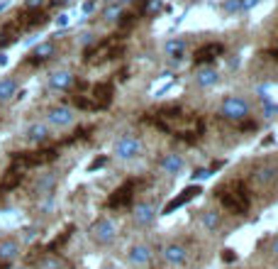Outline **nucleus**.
<instances>
[{"label":"nucleus","mask_w":278,"mask_h":269,"mask_svg":"<svg viewBox=\"0 0 278 269\" xmlns=\"http://www.w3.org/2000/svg\"><path fill=\"white\" fill-rule=\"evenodd\" d=\"M203 225H205V230H215V228L220 225V213L205 210V213H203Z\"/></svg>","instance_id":"obj_26"},{"label":"nucleus","mask_w":278,"mask_h":269,"mask_svg":"<svg viewBox=\"0 0 278 269\" xmlns=\"http://www.w3.org/2000/svg\"><path fill=\"white\" fill-rule=\"evenodd\" d=\"M105 164H108V157H105V154H100L98 159H93V162L88 164V172H98V169H100V167H105Z\"/></svg>","instance_id":"obj_30"},{"label":"nucleus","mask_w":278,"mask_h":269,"mask_svg":"<svg viewBox=\"0 0 278 269\" xmlns=\"http://www.w3.org/2000/svg\"><path fill=\"white\" fill-rule=\"evenodd\" d=\"M159 167H161V172H166V174H178L181 172V167H183V159L178 157V154H164L161 159H159Z\"/></svg>","instance_id":"obj_16"},{"label":"nucleus","mask_w":278,"mask_h":269,"mask_svg":"<svg viewBox=\"0 0 278 269\" xmlns=\"http://www.w3.org/2000/svg\"><path fill=\"white\" fill-rule=\"evenodd\" d=\"M105 269H115V267H105Z\"/></svg>","instance_id":"obj_47"},{"label":"nucleus","mask_w":278,"mask_h":269,"mask_svg":"<svg viewBox=\"0 0 278 269\" xmlns=\"http://www.w3.org/2000/svg\"><path fill=\"white\" fill-rule=\"evenodd\" d=\"M56 186V177L54 174H47V177H42L39 183H37V193H44V196H49V191Z\"/></svg>","instance_id":"obj_25"},{"label":"nucleus","mask_w":278,"mask_h":269,"mask_svg":"<svg viewBox=\"0 0 278 269\" xmlns=\"http://www.w3.org/2000/svg\"><path fill=\"white\" fill-rule=\"evenodd\" d=\"M81 42H83V44H88V47H93V44H95L93 34H81Z\"/></svg>","instance_id":"obj_42"},{"label":"nucleus","mask_w":278,"mask_h":269,"mask_svg":"<svg viewBox=\"0 0 278 269\" xmlns=\"http://www.w3.org/2000/svg\"><path fill=\"white\" fill-rule=\"evenodd\" d=\"M5 64H7V57H5V54H0V66H5Z\"/></svg>","instance_id":"obj_45"},{"label":"nucleus","mask_w":278,"mask_h":269,"mask_svg":"<svg viewBox=\"0 0 278 269\" xmlns=\"http://www.w3.org/2000/svg\"><path fill=\"white\" fill-rule=\"evenodd\" d=\"M112 84H95L93 86V90H90V98H93V103L98 105V110H105L108 105L112 103Z\"/></svg>","instance_id":"obj_9"},{"label":"nucleus","mask_w":278,"mask_h":269,"mask_svg":"<svg viewBox=\"0 0 278 269\" xmlns=\"http://www.w3.org/2000/svg\"><path fill=\"white\" fill-rule=\"evenodd\" d=\"M203 193V188L200 186H188V188H183L176 198H171L166 206H164V210H161V215H168V213H173V210H178V208H183L186 203H191V201H195L198 196Z\"/></svg>","instance_id":"obj_5"},{"label":"nucleus","mask_w":278,"mask_h":269,"mask_svg":"<svg viewBox=\"0 0 278 269\" xmlns=\"http://www.w3.org/2000/svg\"><path fill=\"white\" fill-rule=\"evenodd\" d=\"M271 255H274V257H278V238L274 240V245H271Z\"/></svg>","instance_id":"obj_43"},{"label":"nucleus","mask_w":278,"mask_h":269,"mask_svg":"<svg viewBox=\"0 0 278 269\" xmlns=\"http://www.w3.org/2000/svg\"><path fill=\"white\" fill-rule=\"evenodd\" d=\"M215 193H217V198H220V203H222V208L227 213L242 215V213L249 210V196H247L242 181H229V183L220 186Z\"/></svg>","instance_id":"obj_1"},{"label":"nucleus","mask_w":278,"mask_h":269,"mask_svg":"<svg viewBox=\"0 0 278 269\" xmlns=\"http://www.w3.org/2000/svg\"><path fill=\"white\" fill-rule=\"evenodd\" d=\"M47 137H49V130H47V125H42V122H34V125L27 130L29 142H44Z\"/></svg>","instance_id":"obj_22"},{"label":"nucleus","mask_w":278,"mask_h":269,"mask_svg":"<svg viewBox=\"0 0 278 269\" xmlns=\"http://www.w3.org/2000/svg\"><path fill=\"white\" fill-rule=\"evenodd\" d=\"M217 71L212 69V66H205V69H200L198 71V76H195V81H198V86H203V89H208V86H215L217 84Z\"/></svg>","instance_id":"obj_19"},{"label":"nucleus","mask_w":278,"mask_h":269,"mask_svg":"<svg viewBox=\"0 0 278 269\" xmlns=\"http://www.w3.org/2000/svg\"><path fill=\"white\" fill-rule=\"evenodd\" d=\"M127 260H130L132 265H146V262L151 260V250H149L146 245H135V247L127 252Z\"/></svg>","instance_id":"obj_18"},{"label":"nucleus","mask_w":278,"mask_h":269,"mask_svg":"<svg viewBox=\"0 0 278 269\" xmlns=\"http://www.w3.org/2000/svg\"><path fill=\"white\" fill-rule=\"evenodd\" d=\"M73 84H76V79H73V74H69V71H56V74L49 76V86L54 90H69Z\"/></svg>","instance_id":"obj_14"},{"label":"nucleus","mask_w":278,"mask_h":269,"mask_svg":"<svg viewBox=\"0 0 278 269\" xmlns=\"http://www.w3.org/2000/svg\"><path fill=\"white\" fill-rule=\"evenodd\" d=\"M264 115H266V118H276L278 115V105H274L271 100H264Z\"/></svg>","instance_id":"obj_31"},{"label":"nucleus","mask_w":278,"mask_h":269,"mask_svg":"<svg viewBox=\"0 0 278 269\" xmlns=\"http://www.w3.org/2000/svg\"><path fill=\"white\" fill-rule=\"evenodd\" d=\"M93 10H95V0H85V2H83V12H85V15H90Z\"/></svg>","instance_id":"obj_40"},{"label":"nucleus","mask_w":278,"mask_h":269,"mask_svg":"<svg viewBox=\"0 0 278 269\" xmlns=\"http://www.w3.org/2000/svg\"><path fill=\"white\" fill-rule=\"evenodd\" d=\"M125 54V44L117 42V39H108V42H100L90 49H85V64H100V61H108V59H120Z\"/></svg>","instance_id":"obj_2"},{"label":"nucleus","mask_w":278,"mask_h":269,"mask_svg":"<svg viewBox=\"0 0 278 269\" xmlns=\"http://www.w3.org/2000/svg\"><path fill=\"white\" fill-rule=\"evenodd\" d=\"M254 127H256L254 122H242V130H254Z\"/></svg>","instance_id":"obj_44"},{"label":"nucleus","mask_w":278,"mask_h":269,"mask_svg":"<svg viewBox=\"0 0 278 269\" xmlns=\"http://www.w3.org/2000/svg\"><path fill=\"white\" fill-rule=\"evenodd\" d=\"M120 17H122V20H120V27H130V25H135V15H132V12H122Z\"/></svg>","instance_id":"obj_33"},{"label":"nucleus","mask_w":278,"mask_h":269,"mask_svg":"<svg viewBox=\"0 0 278 269\" xmlns=\"http://www.w3.org/2000/svg\"><path fill=\"white\" fill-rule=\"evenodd\" d=\"M164 260H166L168 265H173V267H178V265H183L186 262V257H188V250L181 245V242H171L164 247Z\"/></svg>","instance_id":"obj_10"},{"label":"nucleus","mask_w":278,"mask_h":269,"mask_svg":"<svg viewBox=\"0 0 278 269\" xmlns=\"http://www.w3.org/2000/svg\"><path fill=\"white\" fill-rule=\"evenodd\" d=\"M120 15H122L120 5H110V7H105V17H108V20H115V17H120Z\"/></svg>","instance_id":"obj_32"},{"label":"nucleus","mask_w":278,"mask_h":269,"mask_svg":"<svg viewBox=\"0 0 278 269\" xmlns=\"http://www.w3.org/2000/svg\"><path fill=\"white\" fill-rule=\"evenodd\" d=\"M139 152H141V142L132 135H122L117 142H115V154L120 159H135Z\"/></svg>","instance_id":"obj_6"},{"label":"nucleus","mask_w":278,"mask_h":269,"mask_svg":"<svg viewBox=\"0 0 278 269\" xmlns=\"http://www.w3.org/2000/svg\"><path fill=\"white\" fill-rule=\"evenodd\" d=\"M222 10L224 12H237V10H239V0H227L222 5Z\"/></svg>","instance_id":"obj_38"},{"label":"nucleus","mask_w":278,"mask_h":269,"mask_svg":"<svg viewBox=\"0 0 278 269\" xmlns=\"http://www.w3.org/2000/svg\"><path fill=\"white\" fill-rule=\"evenodd\" d=\"M73 103H76L81 110H98V105L93 103L90 95H81V93H78V95H73Z\"/></svg>","instance_id":"obj_28"},{"label":"nucleus","mask_w":278,"mask_h":269,"mask_svg":"<svg viewBox=\"0 0 278 269\" xmlns=\"http://www.w3.org/2000/svg\"><path fill=\"white\" fill-rule=\"evenodd\" d=\"M59 265H61V262H59L56 257H52V255H49V257L42 262V267H44V269H59Z\"/></svg>","instance_id":"obj_37"},{"label":"nucleus","mask_w":278,"mask_h":269,"mask_svg":"<svg viewBox=\"0 0 278 269\" xmlns=\"http://www.w3.org/2000/svg\"><path fill=\"white\" fill-rule=\"evenodd\" d=\"M20 269H25V267H20Z\"/></svg>","instance_id":"obj_49"},{"label":"nucleus","mask_w":278,"mask_h":269,"mask_svg":"<svg viewBox=\"0 0 278 269\" xmlns=\"http://www.w3.org/2000/svg\"><path fill=\"white\" fill-rule=\"evenodd\" d=\"M220 113H222L227 120H244L249 115V103H247L244 98H239V95H229V98L222 100Z\"/></svg>","instance_id":"obj_4"},{"label":"nucleus","mask_w":278,"mask_h":269,"mask_svg":"<svg viewBox=\"0 0 278 269\" xmlns=\"http://www.w3.org/2000/svg\"><path fill=\"white\" fill-rule=\"evenodd\" d=\"M139 186L137 179L127 181V183H122L120 188H115L112 191V196L108 198V208L112 210H120V208H127L130 203H132V198H135V188Z\"/></svg>","instance_id":"obj_3"},{"label":"nucleus","mask_w":278,"mask_h":269,"mask_svg":"<svg viewBox=\"0 0 278 269\" xmlns=\"http://www.w3.org/2000/svg\"><path fill=\"white\" fill-rule=\"evenodd\" d=\"M44 2H47V0H27L25 5H27V10H39Z\"/></svg>","instance_id":"obj_39"},{"label":"nucleus","mask_w":278,"mask_h":269,"mask_svg":"<svg viewBox=\"0 0 278 269\" xmlns=\"http://www.w3.org/2000/svg\"><path fill=\"white\" fill-rule=\"evenodd\" d=\"M261 0H239V10L242 12H247V10H251V7H256Z\"/></svg>","instance_id":"obj_34"},{"label":"nucleus","mask_w":278,"mask_h":269,"mask_svg":"<svg viewBox=\"0 0 278 269\" xmlns=\"http://www.w3.org/2000/svg\"><path fill=\"white\" fill-rule=\"evenodd\" d=\"M90 235L95 242H100V245H108L115 240V223L108 220V218H98L93 225H90Z\"/></svg>","instance_id":"obj_7"},{"label":"nucleus","mask_w":278,"mask_h":269,"mask_svg":"<svg viewBox=\"0 0 278 269\" xmlns=\"http://www.w3.org/2000/svg\"><path fill=\"white\" fill-rule=\"evenodd\" d=\"M276 177H278L276 167H264V169L256 172V181L259 183H271V181H276Z\"/></svg>","instance_id":"obj_24"},{"label":"nucleus","mask_w":278,"mask_h":269,"mask_svg":"<svg viewBox=\"0 0 278 269\" xmlns=\"http://www.w3.org/2000/svg\"><path fill=\"white\" fill-rule=\"evenodd\" d=\"M56 5H64V2H69V0H54Z\"/></svg>","instance_id":"obj_46"},{"label":"nucleus","mask_w":278,"mask_h":269,"mask_svg":"<svg viewBox=\"0 0 278 269\" xmlns=\"http://www.w3.org/2000/svg\"><path fill=\"white\" fill-rule=\"evenodd\" d=\"M17 252H20L17 240H2V242H0V260H2V262L15 260V257H17Z\"/></svg>","instance_id":"obj_20"},{"label":"nucleus","mask_w":278,"mask_h":269,"mask_svg":"<svg viewBox=\"0 0 278 269\" xmlns=\"http://www.w3.org/2000/svg\"><path fill=\"white\" fill-rule=\"evenodd\" d=\"M224 54V44H220V42H210V44H205V47H200L198 52H195V64L198 66H210L212 61L217 59V57H222Z\"/></svg>","instance_id":"obj_8"},{"label":"nucleus","mask_w":278,"mask_h":269,"mask_svg":"<svg viewBox=\"0 0 278 269\" xmlns=\"http://www.w3.org/2000/svg\"><path fill=\"white\" fill-rule=\"evenodd\" d=\"M52 54H54V44H52V42H42V44H37V49H34L29 64H42V61L49 59Z\"/></svg>","instance_id":"obj_21"},{"label":"nucleus","mask_w":278,"mask_h":269,"mask_svg":"<svg viewBox=\"0 0 278 269\" xmlns=\"http://www.w3.org/2000/svg\"><path fill=\"white\" fill-rule=\"evenodd\" d=\"M122 2H127V0H122Z\"/></svg>","instance_id":"obj_48"},{"label":"nucleus","mask_w":278,"mask_h":269,"mask_svg":"<svg viewBox=\"0 0 278 269\" xmlns=\"http://www.w3.org/2000/svg\"><path fill=\"white\" fill-rule=\"evenodd\" d=\"M52 208H54V198L49 196V198H44V201H42V210L47 213V210H52Z\"/></svg>","instance_id":"obj_41"},{"label":"nucleus","mask_w":278,"mask_h":269,"mask_svg":"<svg viewBox=\"0 0 278 269\" xmlns=\"http://www.w3.org/2000/svg\"><path fill=\"white\" fill-rule=\"evenodd\" d=\"M71 235H73V225L64 228V230H61V235H56V238L52 240V242H49L47 247H44V255H54L56 250H61V247H64V245H66L69 240H71Z\"/></svg>","instance_id":"obj_17"},{"label":"nucleus","mask_w":278,"mask_h":269,"mask_svg":"<svg viewBox=\"0 0 278 269\" xmlns=\"http://www.w3.org/2000/svg\"><path fill=\"white\" fill-rule=\"evenodd\" d=\"M220 167H222V164H220V162H215L212 167H205V169H195V172H193V179H195V181L210 179V177H212V174H215V172H217Z\"/></svg>","instance_id":"obj_27"},{"label":"nucleus","mask_w":278,"mask_h":269,"mask_svg":"<svg viewBox=\"0 0 278 269\" xmlns=\"http://www.w3.org/2000/svg\"><path fill=\"white\" fill-rule=\"evenodd\" d=\"M164 52H166V57H171L173 61H181L183 57H186V39H181V37L168 39L166 47H164Z\"/></svg>","instance_id":"obj_15"},{"label":"nucleus","mask_w":278,"mask_h":269,"mask_svg":"<svg viewBox=\"0 0 278 269\" xmlns=\"http://www.w3.org/2000/svg\"><path fill=\"white\" fill-rule=\"evenodd\" d=\"M220 257H222V262H227V265H232V262L237 260L234 250H229V247H227V250H222V255H220Z\"/></svg>","instance_id":"obj_36"},{"label":"nucleus","mask_w":278,"mask_h":269,"mask_svg":"<svg viewBox=\"0 0 278 269\" xmlns=\"http://www.w3.org/2000/svg\"><path fill=\"white\" fill-rule=\"evenodd\" d=\"M47 118H49V122H52V125H56V127H66V125H71V122H73L71 110H69V108H64V105L52 108V110L47 113Z\"/></svg>","instance_id":"obj_13"},{"label":"nucleus","mask_w":278,"mask_h":269,"mask_svg":"<svg viewBox=\"0 0 278 269\" xmlns=\"http://www.w3.org/2000/svg\"><path fill=\"white\" fill-rule=\"evenodd\" d=\"M261 57H266L269 61H278V39L269 47V49H264V54H261Z\"/></svg>","instance_id":"obj_29"},{"label":"nucleus","mask_w":278,"mask_h":269,"mask_svg":"<svg viewBox=\"0 0 278 269\" xmlns=\"http://www.w3.org/2000/svg\"><path fill=\"white\" fill-rule=\"evenodd\" d=\"M66 25H71V15H69V12H61V15L56 17V27H66Z\"/></svg>","instance_id":"obj_35"},{"label":"nucleus","mask_w":278,"mask_h":269,"mask_svg":"<svg viewBox=\"0 0 278 269\" xmlns=\"http://www.w3.org/2000/svg\"><path fill=\"white\" fill-rule=\"evenodd\" d=\"M15 90H17L15 79H2V81H0V100H10V98L15 95Z\"/></svg>","instance_id":"obj_23"},{"label":"nucleus","mask_w":278,"mask_h":269,"mask_svg":"<svg viewBox=\"0 0 278 269\" xmlns=\"http://www.w3.org/2000/svg\"><path fill=\"white\" fill-rule=\"evenodd\" d=\"M154 218H156L154 203H146V201H144V203H137V206H135V223H137V225L144 228V225H149Z\"/></svg>","instance_id":"obj_11"},{"label":"nucleus","mask_w":278,"mask_h":269,"mask_svg":"<svg viewBox=\"0 0 278 269\" xmlns=\"http://www.w3.org/2000/svg\"><path fill=\"white\" fill-rule=\"evenodd\" d=\"M22 179H25V172H22V169L10 167V169H7V174H5V177H2V181H0V193L17 188V186L22 183Z\"/></svg>","instance_id":"obj_12"}]
</instances>
